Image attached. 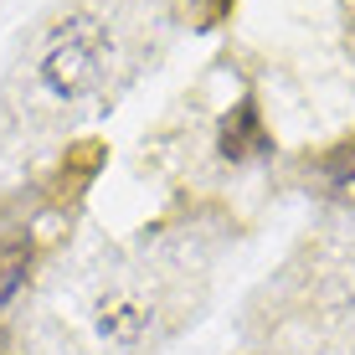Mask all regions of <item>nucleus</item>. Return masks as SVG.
Wrapping results in <instances>:
<instances>
[{
    "label": "nucleus",
    "instance_id": "1",
    "mask_svg": "<svg viewBox=\"0 0 355 355\" xmlns=\"http://www.w3.org/2000/svg\"><path fill=\"white\" fill-rule=\"evenodd\" d=\"M108 57H114V42H108L103 16L67 10L62 21L46 26L42 46L31 57V98L52 108H78L88 93L103 88Z\"/></svg>",
    "mask_w": 355,
    "mask_h": 355
},
{
    "label": "nucleus",
    "instance_id": "3",
    "mask_svg": "<svg viewBox=\"0 0 355 355\" xmlns=\"http://www.w3.org/2000/svg\"><path fill=\"white\" fill-rule=\"evenodd\" d=\"M263 124H258V108L252 103H242L237 114L227 119V129H222V155L227 160H242V155H252V150H263Z\"/></svg>",
    "mask_w": 355,
    "mask_h": 355
},
{
    "label": "nucleus",
    "instance_id": "2",
    "mask_svg": "<svg viewBox=\"0 0 355 355\" xmlns=\"http://www.w3.org/2000/svg\"><path fill=\"white\" fill-rule=\"evenodd\" d=\"M26 273H31V237L26 232H6L0 237V309L26 288Z\"/></svg>",
    "mask_w": 355,
    "mask_h": 355
}]
</instances>
